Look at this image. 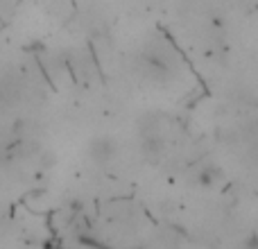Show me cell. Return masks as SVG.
Wrapping results in <instances>:
<instances>
[{
	"instance_id": "7a4b0ae2",
	"label": "cell",
	"mask_w": 258,
	"mask_h": 249,
	"mask_svg": "<svg viewBox=\"0 0 258 249\" xmlns=\"http://www.w3.org/2000/svg\"><path fill=\"white\" fill-rule=\"evenodd\" d=\"M141 150L147 159H156L159 154H163L165 150V141L161 134H145L141 136Z\"/></svg>"
},
{
	"instance_id": "3957f363",
	"label": "cell",
	"mask_w": 258,
	"mask_h": 249,
	"mask_svg": "<svg viewBox=\"0 0 258 249\" xmlns=\"http://www.w3.org/2000/svg\"><path fill=\"white\" fill-rule=\"evenodd\" d=\"M220 172L218 168H211V165H206V168L200 170V174H197V181H200V186H213L215 181H218Z\"/></svg>"
},
{
	"instance_id": "6da1fadb",
	"label": "cell",
	"mask_w": 258,
	"mask_h": 249,
	"mask_svg": "<svg viewBox=\"0 0 258 249\" xmlns=\"http://www.w3.org/2000/svg\"><path fill=\"white\" fill-rule=\"evenodd\" d=\"M116 152H118V143H116V138H111V136H98L89 143L91 161H95V163H100V165L109 163V161L116 156Z\"/></svg>"
}]
</instances>
